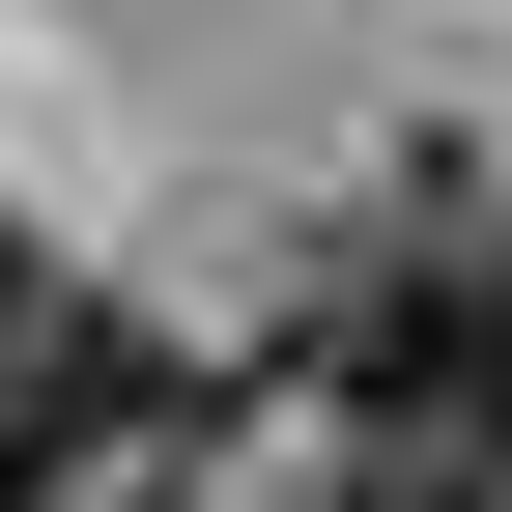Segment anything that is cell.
Here are the masks:
<instances>
[{
	"mask_svg": "<svg viewBox=\"0 0 512 512\" xmlns=\"http://www.w3.org/2000/svg\"><path fill=\"white\" fill-rule=\"evenodd\" d=\"M285 370H313L342 427L512 456V200H484V143H399L342 228L285 256Z\"/></svg>",
	"mask_w": 512,
	"mask_h": 512,
	"instance_id": "cell-1",
	"label": "cell"
},
{
	"mask_svg": "<svg viewBox=\"0 0 512 512\" xmlns=\"http://www.w3.org/2000/svg\"><path fill=\"white\" fill-rule=\"evenodd\" d=\"M313 512H512V456H427V427H342V484Z\"/></svg>",
	"mask_w": 512,
	"mask_h": 512,
	"instance_id": "cell-2",
	"label": "cell"
},
{
	"mask_svg": "<svg viewBox=\"0 0 512 512\" xmlns=\"http://www.w3.org/2000/svg\"><path fill=\"white\" fill-rule=\"evenodd\" d=\"M29 313H57V256H29V228H0V370H29Z\"/></svg>",
	"mask_w": 512,
	"mask_h": 512,
	"instance_id": "cell-3",
	"label": "cell"
}]
</instances>
